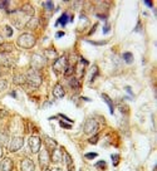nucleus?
Returning a JSON list of instances; mask_svg holds the SVG:
<instances>
[{
  "mask_svg": "<svg viewBox=\"0 0 157 171\" xmlns=\"http://www.w3.org/2000/svg\"><path fill=\"white\" fill-rule=\"evenodd\" d=\"M94 157H97V152H91V154H86V158H88V160H93Z\"/></svg>",
  "mask_w": 157,
  "mask_h": 171,
  "instance_id": "nucleus-33",
  "label": "nucleus"
},
{
  "mask_svg": "<svg viewBox=\"0 0 157 171\" xmlns=\"http://www.w3.org/2000/svg\"><path fill=\"white\" fill-rule=\"evenodd\" d=\"M102 98L104 100V102H106L107 104H108V107H109V112H111V115H113L114 113V107H113V103H112V100L108 97L107 94H102Z\"/></svg>",
  "mask_w": 157,
  "mask_h": 171,
  "instance_id": "nucleus-17",
  "label": "nucleus"
},
{
  "mask_svg": "<svg viewBox=\"0 0 157 171\" xmlns=\"http://www.w3.org/2000/svg\"><path fill=\"white\" fill-rule=\"evenodd\" d=\"M73 72H74V68H73L72 66H67V68H66V72H64V74L67 77H69V76H72L73 74Z\"/></svg>",
  "mask_w": 157,
  "mask_h": 171,
  "instance_id": "nucleus-28",
  "label": "nucleus"
},
{
  "mask_svg": "<svg viewBox=\"0 0 157 171\" xmlns=\"http://www.w3.org/2000/svg\"><path fill=\"white\" fill-rule=\"evenodd\" d=\"M112 160H113V165L116 166V165L118 164V160H120V157H118L117 155H112Z\"/></svg>",
  "mask_w": 157,
  "mask_h": 171,
  "instance_id": "nucleus-35",
  "label": "nucleus"
},
{
  "mask_svg": "<svg viewBox=\"0 0 157 171\" xmlns=\"http://www.w3.org/2000/svg\"><path fill=\"white\" fill-rule=\"evenodd\" d=\"M68 15L64 13V14H63L59 19H58V21H57V23H55V25H63V27H64L66 24H67V21H68Z\"/></svg>",
  "mask_w": 157,
  "mask_h": 171,
  "instance_id": "nucleus-22",
  "label": "nucleus"
},
{
  "mask_svg": "<svg viewBox=\"0 0 157 171\" xmlns=\"http://www.w3.org/2000/svg\"><path fill=\"white\" fill-rule=\"evenodd\" d=\"M63 160L66 161V164H67V166H70L72 165V157H70V155L68 154V152H63Z\"/></svg>",
  "mask_w": 157,
  "mask_h": 171,
  "instance_id": "nucleus-25",
  "label": "nucleus"
},
{
  "mask_svg": "<svg viewBox=\"0 0 157 171\" xmlns=\"http://www.w3.org/2000/svg\"><path fill=\"white\" fill-rule=\"evenodd\" d=\"M108 31H109V25L106 24V25L103 27V33H108Z\"/></svg>",
  "mask_w": 157,
  "mask_h": 171,
  "instance_id": "nucleus-37",
  "label": "nucleus"
},
{
  "mask_svg": "<svg viewBox=\"0 0 157 171\" xmlns=\"http://www.w3.org/2000/svg\"><path fill=\"white\" fill-rule=\"evenodd\" d=\"M43 6H44L45 9H48V10H53V9H54V4L52 3V2H47V3H44Z\"/></svg>",
  "mask_w": 157,
  "mask_h": 171,
  "instance_id": "nucleus-31",
  "label": "nucleus"
},
{
  "mask_svg": "<svg viewBox=\"0 0 157 171\" xmlns=\"http://www.w3.org/2000/svg\"><path fill=\"white\" fill-rule=\"evenodd\" d=\"M97 76H98V67L97 66H92V68H91V76H89V82L92 83Z\"/></svg>",
  "mask_w": 157,
  "mask_h": 171,
  "instance_id": "nucleus-19",
  "label": "nucleus"
},
{
  "mask_svg": "<svg viewBox=\"0 0 157 171\" xmlns=\"http://www.w3.org/2000/svg\"><path fill=\"white\" fill-rule=\"evenodd\" d=\"M63 35H64V33H63V31H60V33H58V34H57V38H62Z\"/></svg>",
  "mask_w": 157,
  "mask_h": 171,
  "instance_id": "nucleus-38",
  "label": "nucleus"
},
{
  "mask_svg": "<svg viewBox=\"0 0 157 171\" xmlns=\"http://www.w3.org/2000/svg\"><path fill=\"white\" fill-rule=\"evenodd\" d=\"M3 156V148H2V146H0V157Z\"/></svg>",
  "mask_w": 157,
  "mask_h": 171,
  "instance_id": "nucleus-41",
  "label": "nucleus"
},
{
  "mask_svg": "<svg viewBox=\"0 0 157 171\" xmlns=\"http://www.w3.org/2000/svg\"><path fill=\"white\" fill-rule=\"evenodd\" d=\"M98 130V122L96 120H87L86 123H84V127H83V131L87 135H91V133H94Z\"/></svg>",
  "mask_w": 157,
  "mask_h": 171,
  "instance_id": "nucleus-7",
  "label": "nucleus"
},
{
  "mask_svg": "<svg viewBox=\"0 0 157 171\" xmlns=\"http://www.w3.org/2000/svg\"><path fill=\"white\" fill-rule=\"evenodd\" d=\"M145 4L148 5V6H152V3H151V2H145Z\"/></svg>",
  "mask_w": 157,
  "mask_h": 171,
  "instance_id": "nucleus-40",
  "label": "nucleus"
},
{
  "mask_svg": "<svg viewBox=\"0 0 157 171\" xmlns=\"http://www.w3.org/2000/svg\"><path fill=\"white\" fill-rule=\"evenodd\" d=\"M69 171H73V169H72V167H70V169H69Z\"/></svg>",
  "mask_w": 157,
  "mask_h": 171,
  "instance_id": "nucleus-44",
  "label": "nucleus"
},
{
  "mask_svg": "<svg viewBox=\"0 0 157 171\" xmlns=\"http://www.w3.org/2000/svg\"><path fill=\"white\" fill-rule=\"evenodd\" d=\"M45 57H47V59H57V52L54 49H47Z\"/></svg>",
  "mask_w": 157,
  "mask_h": 171,
  "instance_id": "nucleus-21",
  "label": "nucleus"
},
{
  "mask_svg": "<svg viewBox=\"0 0 157 171\" xmlns=\"http://www.w3.org/2000/svg\"><path fill=\"white\" fill-rule=\"evenodd\" d=\"M22 12H23L24 14H27V15H33V14H34V9H33V6H31L30 4H25V5L22 8Z\"/></svg>",
  "mask_w": 157,
  "mask_h": 171,
  "instance_id": "nucleus-18",
  "label": "nucleus"
},
{
  "mask_svg": "<svg viewBox=\"0 0 157 171\" xmlns=\"http://www.w3.org/2000/svg\"><path fill=\"white\" fill-rule=\"evenodd\" d=\"M59 117H62V118H63V120H66V121H68L69 123H72V122H73V121H72V120L69 118V117H67V116H64V115H62V113L59 115Z\"/></svg>",
  "mask_w": 157,
  "mask_h": 171,
  "instance_id": "nucleus-36",
  "label": "nucleus"
},
{
  "mask_svg": "<svg viewBox=\"0 0 157 171\" xmlns=\"http://www.w3.org/2000/svg\"><path fill=\"white\" fill-rule=\"evenodd\" d=\"M97 142H98V135H96V136H93V137L89 138V144L94 145V144H97Z\"/></svg>",
  "mask_w": 157,
  "mask_h": 171,
  "instance_id": "nucleus-32",
  "label": "nucleus"
},
{
  "mask_svg": "<svg viewBox=\"0 0 157 171\" xmlns=\"http://www.w3.org/2000/svg\"><path fill=\"white\" fill-rule=\"evenodd\" d=\"M8 87V82L5 79H0V92H3Z\"/></svg>",
  "mask_w": 157,
  "mask_h": 171,
  "instance_id": "nucleus-30",
  "label": "nucleus"
},
{
  "mask_svg": "<svg viewBox=\"0 0 157 171\" xmlns=\"http://www.w3.org/2000/svg\"><path fill=\"white\" fill-rule=\"evenodd\" d=\"M67 66H68V64H67V57L66 56H62V57H59V58L55 59V62L53 64V71L55 73H62L63 71H66Z\"/></svg>",
  "mask_w": 157,
  "mask_h": 171,
  "instance_id": "nucleus-4",
  "label": "nucleus"
},
{
  "mask_svg": "<svg viewBox=\"0 0 157 171\" xmlns=\"http://www.w3.org/2000/svg\"><path fill=\"white\" fill-rule=\"evenodd\" d=\"M0 76H2V71H0Z\"/></svg>",
  "mask_w": 157,
  "mask_h": 171,
  "instance_id": "nucleus-45",
  "label": "nucleus"
},
{
  "mask_svg": "<svg viewBox=\"0 0 157 171\" xmlns=\"http://www.w3.org/2000/svg\"><path fill=\"white\" fill-rule=\"evenodd\" d=\"M4 30H5V35H6L8 38H10V37H12V35H13V29H12V28H10L9 25H6V27L4 28Z\"/></svg>",
  "mask_w": 157,
  "mask_h": 171,
  "instance_id": "nucleus-29",
  "label": "nucleus"
},
{
  "mask_svg": "<svg viewBox=\"0 0 157 171\" xmlns=\"http://www.w3.org/2000/svg\"><path fill=\"white\" fill-rule=\"evenodd\" d=\"M15 50V47L14 44H12V43H3L2 45H0V53H10V52H13Z\"/></svg>",
  "mask_w": 157,
  "mask_h": 171,
  "instance_id": "nucleus-14",
  "label": "nucleus"
},
{
  "mask_svg": "<svg viewBox=\"0 0 157 171\" xmlns=\"http://www.w3.org/2000/svg\"><path fill=\"white\" fill-rule=\"evenodd\" d=\"M28 29H35L37 27H38V19H35V18H31L28 23H27V25H25Z\"/></svg>",
  "mask_w": 157,
  "mask_h": 171,
  "instance_id": "nucleus-20",
  "label": "nucleus"
},
{
  "mask_svg": "<svg viewBox=\"0 0 157 171\" xmlns=\"http://www.w3.org/2000/svg\"><path fill=\"white\" fill-rule=\"evenodd\" d=\"M27 83H29L31 87H39V86L41 84V76H40V73L37 71V69H33V68H30L27 73Z\"/></svg>",
  "mask_w": 157,
  "mask_h": 171,
  "instance_id": "nucleus-1",
  "label": "nucleus"
},
{
  "mask_svg": "<svg viewBox=\"0 0 157 171\" xmlns=\"http://www.w3.org/2000/svg\"><path fill=\"white\" fill-rule=\"evenodd\" d=\"M6 141H8V136H6V133L0 132V144H2V145H6Z\"/></svg>",
  "mask_w": 157,
  "mask_h": 171,
  "instance_id": "nucleus-26",
  "label": "nucleus"
},
{
  "mask_svg": "<svg viewBox=\"0 0 157 171\" xmlns=\"http://www.w3.org/2000/svg\"><path fill=\"white\" fill-rule=\"evenodd\" d=\"M153 171H156V169H155V170H153Z\"/></svg>",
  "mask_w": 157,
  "mask_h": 171,
  "instance_id": "nucleus-46",
  "label": "nucleus"
},
{
  "mask_svg": "<svg viewBox=\"0 0 157 171\" xmlns=\"http://www.w3.org/2000/svg\"><path fill=\"white\" fill-rule=\"evenodd\" d=\"M40 146H41V141H40V138L38 136H31L29 138V147L31 150V152H39L40 151Z\"/></svg>",
  "mask_w": 157,
  "mask_h": 171,
  "instance_id": "nucleus-8",
  "label": "nucleus"
},
{
  "mask_svg": "<svg viewBox=\"0 0 157 171\" xmlns=\"http://www.w3.org/2000/svg\"><path fill=\"white\" fill-rule=\"evenodd\" d=\"M69 84H70V87H72L73 89H76V91L79 89V87H80V84H79V82H78L77 78H70Z\"/></svg>",
  "mask_w": 157,
  "mask_h": 171,
  "instance_id": "nucleus-23",
  "label": "nucleus"
},
{
  "mask_svg": "<svg viewBox=\"0 0 157 171\" xmlns=\"http://www.w3.org/2000/svg\"><path fill=\"white\" fill-rule=\"evenodd\" d=\"M38 160H39V165H40L41 169H47L48 167V165L50 162V155H49V151L47 148L40 150V151H39Z\"/></svg>",
  "mask_w": 157,
  "mask_h": 171,
  "instance_id": "nucleus-3",
  "label": "nucleus"
},
{
  "mask_svg": "<svg viewBox=\"0 0 157 171\" xmlns=\"http://www.w3.org/2000/svg\"><path fill=\"white\" fill-rule=\"evenodd\" d=\"M13 82L15 84H24L27 82V76H25V74H22V73L15 74L14 78H13Z\"/></svg>",
  "mask_w": 157,
  "mask_h": 171,
  "instance_id": "nucleus-15",
  "label": "nucleus"
},
{
  "mask_svg": "<svg viewBox=\"0 0 157 171\" xmlns=\"http://www.w3.org/2000/svg\"><path fill=\"white\" fill-rule=\"evenodd\" d=\"M18 45L25 48V49H30L35 45V38L34 35H31L29 33H24L18 38Z\"/></svg>",
  "mask_w": 157,
  "mask_h": 171,
  "instance_id": "nucleus-2",
  "label": "nucleus"
},
{
  "mask_svg": "<svg viewBox=\"0 0 157 171\" xmlns=\"http://www.w3.org/2000/svg\"><path fill=\"white\" fill-rule=\"evenodd\" d=\"M13 64V60L9 56H6L5 53H0V66L3 67H10Z\"/></svg>",
  "mask_w": 157,
  "mask_h": 171,
  "instance_id": "nucleus-12",
  "label": "nucleus"
},
{
  "mask_svg": "<svg viewBox=\"0 0 157 171\" xmlns=\"http://www.w3.org/2000/svg\"><path fill=\"white\" fill-rule=\"evenodd\" d=\"M123 59H124V62L126 63H128V64H131L132 62H133V56H132V53H124L123 54Z\"/></svg>",
  "mask_w": 157,
  "mask_h": 171,
  "instance_id": "nucleus-24",
  "label": "nucleus"
},
{
  "mask_svg": "<svg viewBox=\"0 0 157 171\" xmlns=\"http://www.w3.org/2000/svg\"><path fill=\"white\" fill-rule=\"evenodd\" d=\"M53 94H54V97H57V98H63V97H64L66 92H64V88L62 87V84L57 83V84L54 86V88H53Z\"/></svg>",
  "mask_w": 157,
  "mask_h": 171,
  "instance_id": "nucleus-13",
  "label": "nucleus"
},
{
  "mask_svg": "<svg viewBox=\"0 0 157 171\" xmlns=\"http://www.w3.org/2000/svg\"><path fill=\"white\" fill-rule=\"evenodd\" d=\"M45 58H43L40 54H34L33 57H31V67H33V69H41L44 66H45Z\"/></svg>",
  "mask_w": 157,
  "mask_h": 171,
  "instance_id": "nucleus-6",
  "label": "nucleus"
},
{
  "mask_svg": "<svg viewBox=\"0 0 157 171\" xmlns=\"http://www.w3.org/2000/svg\"><path fill=\"white\" fill-rule=\"evenodd\" d=\"M59 123H60V126H62L63 128H68V130H70V128H72V125H70V123H64L63 121H60Z\"/></svg>",
  "mask_w": 157,
  "mask_h": 171,
  "instance_id": "nucleus-34",
  "label": "nucleus"
},
{
  "mask_svg": "<svg viewBox=\"0 0 157 171\" xmlns=\"http://www.w3.org/2000/svg\"><path fill=\"white\" fill-rule=\"evenodd\" d=\"M94 166H96L97 169H101V170H104V169H106L107 167V164H106V161H103V160H102V161H98L96 165H94Z\"/></svg>",
  "mask_w": 157,
  "mask_h": 171,
  "instance_id": "nucleus-27",
  "label": "nucleus"
},
{
  "mask_svg": "<svg viewBox=\"0 0 157 171\" xmlns=\"http://www.w3.org/2000/svg\"><path fill=\"white\" fill-rule=\"evenodd\" d=\"M52 171H62L60 169H54V170H52Z\"/></svg>",
  "mask_w": 157,
  "mask_h": 171,
  "instance_id": "nucleus-42",
  "label": "nucleus"
},
{
  "mask_svg": "<svg viewBox=\"0 0 157 171\" xmlns=\"http://www.w3.org/2000/svg\"><path fill=\"white\" fill-rule=\"evenodd\" d=\"M3 43H4V38H3L2 35H0V45H2V44H3Z\"/></svg>",
  "mask_w": 157,
  "mask_h": 171,
  "instance_id": "nucleus-39",
  "label": "nucleus"
},
{
  "mask_svg": "<svg viewBox=\"0 0 157 171\" xmlns=\"http://www.w3.org/2000/svg\"><path fill=\"white\" fill-rule=\"evenodd\" d=\"M13 167H14L13 160L9 157H5L0 164V171H13Z\"/></svg>",
  "mask_w": 157,
  "mask_h": 171,
  "instance_id": "nucleus-10",
  "label": "nucleus"
},
{
  "mask_svg": "<svg viewBox=\"0 0 157 171\" xmlns=\"http://www.w3.org/2000/svg\"><path fill=\"white\" fill-rule=\"evenodd\" d=\"M43 171H52V170H49V169L47 167V169H43Z\"/></svg>",
  "mask_w": 157,
  "mask_h": 171,
  "instance_id": "nucleus-43",
  "label": "nucleus"
},
{
  "mask_svg": "<svg viewBox=\"0 0 157 171\" xmlns=\"http://www.w3.org/2000/svg\"><path fill=\"white\" fill-rule=\"evenodd\" d=\"M62 157H63V152L58 151V150L55 148L53 151V154H52V160H53V162H60Z\"/></svg>",
  "mask_w": 157,
  "mask_h": 171,
  "instance_id": "nucleus-16",
  "label": "nucleus"
},
{
  "mask_svg": "<svg viewBox=\"0 0 157 171\" xmlns=\"http://www.w3.org/2000/svg\"><path fill=\"white\" fill-rule=\"evenodd\" d=\"M20 169H22V171H35V165L30 158L27 157L23 158L22 164H20Z\"/></svg>",
  "mask_w": 157,
  "mask_h": 171,
  "instance_id": "nucleus-9",
  "label": "nucleus"
},
{
  "mask_svg": "<svg viewBox=\"0 0 157 171\" xmlns=\"http://www.w3.org/2000/svg\"><path fill=\"white\" fill-rule=\"evenodd\" d=\"M24 145V138L20 137V136H15L12 138L10 141V145H9V151L10 152H16L18 150H20Z\"/></svg>",
  "mask_w": 157,
  "mask_h": 171,
  "instance_id": "nucleus-5",
  "label": "nucleus"
},
{
  "mask_svg": "<svg viewBox=\"0 0 157 171\" xmlns=\"http://www.w3.org/2000/svg\"><path fill=\"white\" fill-rule=\"evenodd\" d=\"M44 142H45V148L48 150V151H52L53 152L54 150L57 148V141L55 140H53V138H50V137H48V136H45L44 137Z\"/></svg>",
  "mask_w": 157,
  "mask_h": 171,
  "instance_id": "nucleus-11",
  "label": "nucleus"
}]
</instances>
